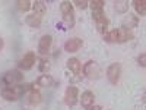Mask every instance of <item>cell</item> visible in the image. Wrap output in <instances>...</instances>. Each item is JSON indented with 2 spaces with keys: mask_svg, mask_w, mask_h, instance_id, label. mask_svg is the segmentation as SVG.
Here are the masks:
<instances>
[{
  "mask_svg": "<svg viewBox=\"0 0 146 110\" xmlns=\"http://www.w3.org/2000/svg\"><path fill=\"white\" fill-rule=\"evenodd\" d=\"M133 7L136 9V12L140 16L146 15V2L145 0H135V2H133Z\"/></svg>",
  "mask_w": 146,
  "mask_h": 110,
  "instance_id": "obj_17",
  "label": "cell"
},
{
  "mask_svg": "<svg viewBox=\"0 0 146 110\" xmlns=\"http://www.w3.org/2000/svg\"><path fill=\"white\" fill-rule=\"evenodd\" d=\"M28 103L32 104V106H36L41 103V94L40 91L35 88V85H31L29 88V94H28Z\"/></svg>",
  "mask_w": 146,
  "mask_h": 110,
  "instance_id": "obj_11",
  "label": "cell"
},
{
  "mask_svg": "<svg viewBox=\"0 0 146 110\" xmlns=\"http://www.w3.org/2000/svg\"><path fill=\"white\" fill-rule=\"evenodd\" d=\"M73 5H76L79 9H86L89 3L86 2V0H75V2H73Z\"/></svg>",
  "mask_w": 146,
  "mask_h": 110,
  "instance_id": "obj_24",
  "label": "cell"
},
{
  "mask_svg": "<svg viewBox=\"0 0 146 110\" xmlns=\"http://www.w3.org/2000/svg\"><path fill=\"white\" fill-rule=\"evenodd\" d=\"M3 46H5V41H3V38H2V37H0V50L3 48Z\"/></svg>",
  "mask_w": 146,
  "mask_h": 110,
  "instance_id": "obj_27",
  "label": "cell"
},
{
  "mask_svg": "<svg viewBox=\"0 0 146 110\" xmlns=\"http://www.w3.org/2000/svg\"><path fill=\"white\" fill-rule=\"evenodd\" d=\"M32 9H34V15L42 18L45 13H47V6L44 2H41V0H36V2L32 5Z\"/></svg>",
  "mask_w": 146,
  "mask_h": 110,
  "instance_id": "obj_14",
  "label": "cell"
},
{
  "mask_svg": "<svg viewBox=\"0 0 146 110\" xmlns=\"http://www.w3.org/2000/svg\"><path fill=\"white\" fill-rule=\"evenodd\" d=\"M16 6H18V10H19V12H28V10L32 7V5H31L29 0H18Z\"/></svg>",
  "mask_w": 146,
  "mask_h": 110,
  "instance_id": "obj_20",
  "label": "cell"
},
{
  "mask_svg": "<svg viewBox=\"0 0 146 110\" xmlns=\"http://www.w3.org/2000/svg\"><path fill=\"white\" fill-rule=\"evenodd\" d=\"M104 40L107 43H118V32H117V30L105 32L104 34Z\"/></svg>",
  "mask_w": 146,
  "mask_h": 110,
  "instance_id": "obj_19",
  "label": "cell"
},
{
  "mask_svg": "<svg viewBox=\"0 0 146 110\" xmlns=\"http://www.w3.org/2000/svg\"><path fill=\"white\" fill-rule=\"evenodd\" d=\"M51 44H53V37L51 35H42L41 37V40H40V43H38V52L44 56V54H47L48 53V50H50V47H51Z\"/></svg>",
  "mask_w": 146,
  "mask_h": 110,
  "instance_id": "obj_8",
  "label": "cell"
},
{
  "mask_svg": "<svg viewBox=\"0 0 146 110\" xmlns=\"http://www.w3.org/2000/svg\"><path fill=\"white\" fill-rule=\"evenodd\" d=\"M117 32H118V43L130 41V40H133V37H135V35H133V32H131V30L130 28H126V27L118 28Z\"/></svg>",
  "mask_w": 146,
  "mask_h": 110,
  "instance_id": "obj_10",
  "label": "cell"
},
{
  "mask_svg": "<svg viewBox=\"0 0 146 110\" xmlns=\"http://www.w3.org/2000/svg\"><path fill=\"white\" fill-rule=\"evenodd\" d=\"M137 60H139V65H140L142 68H145V66H146V53H142Z\"/></svg>",
  "mask_w": 146,
  "mask_h": 110,
  "instance_id": "obj_25",
  "label": "cell"
},
{
  "mask_svg": "<svg viewBox=\"0 0 146 110\" xmlns=\"http://www.w3.org/2000/svg\"><path fill=\"white\" fill-rule=\"evenodd\" d=\"M82 70L85 73V76H88L91 79H96V78L100 76V66L96 65L94 60H89V62L85 63L83 68H82Z\"/></svg>",
  "mask_w": 146,
  "mask_h": 110,
  "instance_id": "obj_6",
  "label": "cell"
},
{
  "mask_svg": "<svg viewBox=\"0 0 146 110\" xmlns=\"http://www.w3.org/2000/svg\"><path fill=\"white\" fill-rule=\"evenodd\" d=\"M22 79H23V75H22V72L18 70V69L9 70V72H6L3 75V84L6 85V87H15L16 84L22 82Z\"/></svg>",
  "mask_w": 146,
  "mask_h": 110,
  "instance_id": "obj_2",
  "label": "cell"
},
{
  "mask_svg": "<svg viewBox=\"0 0 146 110\" xmlns=\"http://www.w3.org/2000/svg\"><path fill=\"white\" fill-rule=\"evenodd\" d=\"M36 85L38 87H51L53 85V78L51 75H41L36 81Z\"/></svg>",
  "mask_w": 146,
  "mask_h": 110,
  "instance_id": "obj_18",
  "label": "cell"
},
{
  "mask_svg": "<svg viewBox=\"0 0 146 110\" xmlns=\"http://www.w3.org/2000/svg\"><path fill=\"white\" fill-rule=\"evenodd\" d=\"M25 110H28V109H25Z\"/></svg>",
  "mask_w": 146,
  "mask_h": 110,
  "instance_id": "obj_28",
  "label": "cell"
},
{
  "mask_svg": "<svg viewBox=\"0 0 146 110\" xmlns=\"http://www.w3.org/2000/svg\"><path fill=\"white\" fill-rule=\"evenodd\" d=\"M88 110H102V107H101V106H98V104H92Z\"/></svg>",
  "mask_w": 146,
  "mask_h": 110,
  "instance_id": "obj_26",
  "label": "cell"
},
{
  "mask_svg": "<svg viewBox=\"0 0 146 110\" xmlns=\"http://www.w3.org/2000/svg\"><path fill=\"white\" fill-rule=\"evenodd\" d=\"M104 5H105L104 0H92V2H89V6L92 10H102Z\"/></svg>",
  "mask_w": 146,
  "mask_h": 110,
  "instance_id": "obj_22",
  "label": "cell"
},
{
  "mask_svg": "<svg viewBox=\"0 0 146 110\" xmlns=\"http://www.w3.org/2000/svg\"><path fill=\"white\" fill-rule=\"evenodd\" d=\"M48 69H50V62H48V59L41 57V60H40V70L41 72H47Z\"/></svg>",
  "mask_w": 146,
  "mask_h": 110,
  "instance_id": "obj_23",
  "label": "cell"
},
{
  "mask_svg": "<svg viewBox=\"0 0 146 110\" xmlns=\"http://www.w3.org/2000/svg\"><path fill=\"white\" fill-rule=\"evenodd\" d=\"M94 101H95V95H94L92 91H85V93H82L80 104H82L83 109H86V110H88V109L94 104Z\"/></svg>",
  "mask_w": 146,
  "mask_h": 110,
  "instance_id": "obj_12",
  "label": "cell"
},
{
  "mask_svg": "<svg viewBox=\"0 0 146 110\" xmlns=\"http://www.w3.org/2000/svg\"><path fill=\"white\" fill-rule=\"evenodd\" d=\"M19 87L21 88H18V87H5V88H2L0 94H2V97H3L5 100L15 101V100H18V97H19L21 93H25L27 91L25 87H22V85H19Z\"/></svg>",
  "mask_w": 146,
  "mask_h": 110,
  "instance_id": "obj_3",
  "label": "cell"
},
{
  "mask_svg": "<svg viewBox=\"0 0 146 110\" xmlns=\"http://www.w3.org/2000/svg\"><path fill=\"white\" fill-rule=\"evenodd\" d=\"M82 46H83V41L78 38V37H75V38H70L64 43V50L69 53H76Z\"/></svg>",
  "mask_w": 146,
  "mask_h": 110,
  "instance_id": "obj_9",
  "label": "cell"
},
{
  "mask_svg": "<svg viewBox=\"0 0 146 110\" xmlns=\"http://www.w3.org/2000/svg\"><path fill=\"white\" fill-rule=\"evenodd\" d=\"M60 10H62L64 23L69 28H73L75 27V9H73V5L70 2H62Z\"/></svg>",
  "mask_w": 146,
  "mask_h": 110,
  "instance_id": "obj_1",
  "label": "cell"
},
{
  "mask_svg": "<svg viewBox=\"0 0 146 110\" xmlns=\"http://www.w3.org/2000/svg\"><path fill=\"white\" fill-rule=\"evenodd\" d=\"M35 62H36L35 53H34V52H28L27 54H23V57L19 60L18 66H19V69H22V70H29V69L35 65Z\"/></svg>",
  "mask_w": 146,
  "mask_h": 110,
  "instance_id": "obj_7",
  "label": "cell"
},
{
  "mask_svg": "<svg viewBox=\"0 0 146 110\" xmlns=\"http://www.w3.org/2000/svg\"><path fill=\"white\" fill-rule=\"evenodd\" d=\"M78 99H79V90L75 85H69L66 88V93H64V103L72 107L78 103Z\"/></svg>",
  "mask_w": 146,
  "mask_h": 110,
  "instance_id": "obj_5",
  "label": "cell"
},
{
  "mask_svg": "<svg viewBox=\"0 0 146 110\" xmlns=\"http://www.w3.org/2000/svg\"><path fill=\"white\" fill-rule=\"evenodd\" d=\"M41 21H42V18L36 16V15H34V13L29 15V16H27V19H25L27 25H29V27H32V28H40Z\"/></svg>",
  "mask_w": 146,
  "mask_h": 110,
  "instance_id": "obj_15",
  "label": "cell"
},
{
  "mask_svg": "<svg viewBox=\"0 0 146 110\" xmlns=\"http://www.w3.org/2000/svg\"><path fill=\"white\" fill-rule=\"evenodd\" d=\"M94 21H95L96 30H98L100 32H102V34H105V31H107V28H108V19H107L105 16H101V18L94 19Z\"/></svg>",
  "mask_w": 146,
  "mask_h": 110,
  "instance_id": "obj_16",
  "label": "cell"
},
{
  "mask_svg": "<svg viewBox=\"0 0 146 110\" xmlns=\"http://www.w3.org/2000/svg\"><path fill=\"white\" fill-rule=\"evenodd\" d=\"M120 75H121V65L120 63H111L107 68V78L113 85H115L120 81Z\"/></svg>",
  "mask_w": 146,
  "mask_h": 110,
  "instance_id": "obj_4",
  "label": "cell"
},
{
  "mask_svg": "<svg viewBox=\"0 0 146 110\" xmlns=\"http://www.w3.org/2000/svg\"><path fill=\"white\" fill-rule=\"evenodd\" d=\"M114 7H115V10L118 12V13H124V12H127V9H129V3L127 2H115Z\"/></svg>",
  "mask_w": 146,
  "mask_h": 110,
  "instance_id": "obj_21",
  "label": "cell"
},
{
  "mask_svg": "<svg viewBox=\"0 0 146 110\" xmlns=\"http://www.w3.org/2000/svg\"><path fill=\"white\" fill-rule=\"evenodd\" d=\"M67 68L75 73V75H80V72H82V63L76 57H72V59L67 60Z\"/></svg>",
  "mask_w": 146,
  "mask_h": 110,
  "instance_id": "obj_13",
  "label": "cell"
}]
</instances>
